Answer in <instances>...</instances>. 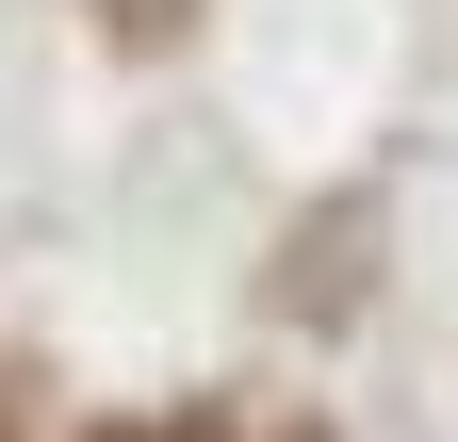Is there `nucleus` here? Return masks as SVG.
I'll use <instances>...</instances> for the list:
<instances>
[{
	"mask_svg": "<svg viewBox=\"0 0 458 442\" xmlns=\"http://www.w3.org/2000/svg\"><path fill=\"white\" fill-rule=\"evenodd\" d=\"M114 442H213V426H114Z\"/></svg>",
	"mask_w": 458,
	"mask_h": 442,
	"instance_id": "nucleus-1",
	"label": "nucleus"
},
{
	"mask_svg": "<svg viewBox=\"0 0 458 442\" xmlns=\"http://www.w3.org/2000/svg\"><path fill=\"white\" fill-rule=\"evenodd\" d=\"M0 442H17V410H0Z\"/></svg>",
	"mask_w": 458,
	"mask_h": 442,
	"instance_id": "nucleus-2",
	"label": "nucleus"
}]
</instances>
